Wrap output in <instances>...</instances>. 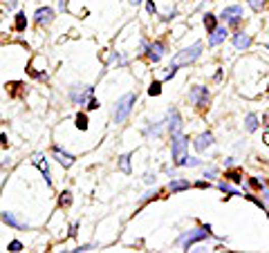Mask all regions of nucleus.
<instances>
[{
	"label": "nucleus",
	"mask_w": 269,
	"mask_h": 253,
	"mask_svg": "<svg viewBox=\"0 0 269 253\" xmlns=\"http://www.w3.org/2000/svg\"><path fill=\"white\" fill-rule=\"evenodd\" d=\"M211 238H216L213 231H211V224H200V227L189 229V231L179 233L177 240H175V244L182 251H191L195 244H202V242H206V240H211ZM216 240H222V238H216Z\"/></svg>",
	"instance_id": "f257e3e1"
},
{
	"label": "nucleus",
	"mask_w": 269,
	"mask_h": 253,
	"mask_svg": "<svg viewBox=\"0 0 269 253\" xmlns=\"http://www.w3.org/2000/svg\"><path fill=\"white\" fill-rule=\"evenodd\" d=\"M134 103H137V92L121 94V97L115 101V105H112V121H115L117 126H119V123H126L128 117L132 115Z\"/></svg>",
	"instance_id": "f03ea898"
},
{
	"label": "nucleus",
	"mask_w": 269,
	"mask_h": 253,
	"mask_svg": "<svg viewBox=\"0 0 269 253\" xmlns=\"http://www.w3.org/2000/svg\"><path fill=\"white\" fill-rule=\"evenodd\" d=\"M202 49H204V45H202L200 41H198V43H193V45H189V47H184V49H179V52L173 54L171 65H175V67L193 65L195 61H198L200 56H202Z\"/></svg>",
	"instance_id": "7ed1b4c3"
},
{
	"label": "nucleus",
	"mask_w": 269,
	"mask_h": 253,
	"mask_svg": "<svg viewBox=\"0 0 269 253\" xmlns=\"http://www.w3.org/2000/svg\"><path fill=\"white\" fill-rule=\"evenodd\" d=\"M189 155V137L184 132L171 137V159L175 168H182V159Z\"/></svg>",
	"instance_id": "20e7f679"
},
{
	"label": "nucleus",
	"mask_w": 269,
	"mask_h": 253,
	"mask_svg": "<svg viewBox=\"0 0 269 253\" xmlns=\"http://www.w3.org/2000/svg\"><path fill=\"white\" fill-rule=\"evenodd\" d=\"M218 18L227 27H238V25H243V20H245V9H243V5H227V7L218 14Z\"/></svg>",
	"instance_id": "39448f33"
},
{
	"label": "nucleus",
	"mask_w": 269,
	"mask_h": 253,
	"mask_svg": "<svg viewBox=\"0 0 269 253\" xmlns=\"http://www.w3.org/2000/svg\"><path fill=\"white\" fill-rule=\"evenodd\" d=\"M67 97L74 105H86L90 97H94V86H83V83H74L67 88Z\"/></svg>",
	"instance_id": "423d86ee"
},
{
	"label": "nucleus",
	"mask_w": 269,
	"mask_h": 253,
	"mask_svg": "<svg viewBox=\"0 0 269 253\" xmlns=\"http://www.w3.org/2000/svg\"><path fill=\"white\" fill-rule=\"evenodd\" d=\"M189 101H191L193 108L204 110L206 105H209V101H211V90L206 86H193L189 90Z\"/></svg>",
	"instance_id": "0eeeda50"
},
{
	"label": "nucleus",
	"mask_w": 269,
	"mask_h": 253,
	"mask_svg": "<svg viewBox=\"0 0 269 253\" xmlns=\"http://www.w3.org/2000/svg\"><path fill=\"white\" fill-rule=\"evenodd\" d=\"M142 49H144V56L150 61V63H159L166 54V43L164 41H142Z\"/></svg>",
	"instance_id": "6e6552de"
},
{
	"label": "nucleus",
	"mask_w": 269,
	"mask_h": 253,
	"mask_svg": "<svg viewBox=\"0 0 269 253\" xmlns=\"http://www.w3.org/2000/svg\"><path fill=\"white\" fill-rule=\"evenodd\" d=\"M164 121H166V130H168V134H171V137H175V134L184 132V119H182V115H179L177 108H168Z\"/></svg>",
	"instance_id": "1a4fd4ad"
},
{
	"label": "nucleus",
	"mask_w": 269,
	"mask_h": 253,
	"mask_svg": "<svg viewBox=\"0 0 269 253\" xmlns=\"http://www.w3.org/2000/svg\"><path fill=\"white\" fill-rule=\"evenodd\" d=\"M52 159H54L61 168H65V171H67V168H72V166H74L76 157L72 155V153H67L65 148H61L59 144H54V146H52Z\"/></svg>",
	"instance_id": "9d476101"
},
{
	"label": "nucleus",
	"mask_w": 269,
	"mask_h": 253,
	"mask_svg": "<svg viewBox=\"0 0 269 253\" xmlns=\"http://www.w3.org/2000/svg\"><path fill=\"white\" fill-rule=\"evenodd\" d=\"M56 18V9L49 7V5H45V7H38L34 11V22H36L38 27H49Z\"/></svg>",
	"instance_id": "9b49d317"
},
{
	"label": "nucleus",
	"mask_w": 269,
	"mask_h": 253,
	"mask_svg": "<svg viewBox=\"0 0 269 253\" xmlns=\"http://www.w3.org/2000/svg\"><path fill=\"white\" fill-rule=\"evenodd\" d=\"M231 43H233V47L238 49V52H247V49L254 45V36L251 34H247L243 30H235L231 34Z\"/></svg>",
	"instance_id": "f8f14e48"
},
{
	"label": "nucleus",
	"mask_w": 269,
	"mask_h": 253,
	"mask_svg": "<svg viewBox=\"0 0 269 253\" xmlns=\"http://www.w3.org/2000/svg\"><path fill=\"white\" fill-rule=\"evenodd\" d=\"M0 222L7 224L9 229H16V231H30V224L18 220L16 213H11V211H0Z\"/></svg>",
	"instance_id": "ddd939ff"
},
{
	"label": "nucleus",
	"mask_w": 269,
	"mask_h": 253,
	"mask_svg": "<svg viewBox=\"0 0 269 253\" xmlns=\"http://www.w3.org/2000/svg\"><path fill=\"white\" fill-rule=\"evenodd\" d=\"M32 164L41 171V175H43V179H45V184H47L49 188L54 186V182H52V171H49V164H47V159L38 153V155H34V159H32Z\"/></svg>",
	"instance_id": "4468645a"
},
{
	"label": "nucleus",
	"mask_w": 269,
	"mask_h": 253,
	"mask_svg": "<svg viewBox=\"0 0 269 253\" xmlns=\"http://www.w3.org/2000/svg\"><path fill=\"white\" fill-rule=\"evenodd\" d=\"M164 128H166V121H146L142 134L146 139H159L164 134Z\"/></svg>",
	"instance_id": "2eb2a0df"
},
{
	"label": "nucleus",
	"mask_w": 269,
	"mask_h": 253,
	"mask_svg": "<svg viewBox=\"0 0 269 253\" xmlns=\"http://www.w3.org/2000/svg\"><path fill=\"white\" fill-rule=\"evenodd\" d=\"M213 144H216V137H213V132H211V130L200 132L198 137L193 139V148L198 150V153H206V150H209Z\"/></svg>",
	"instance_id": "dca6fc26"
},
{
	"label": "nucleus",
	"mask_w": 269,
	"mask_h": 253,
	"mask_svg": "<svg viewBox=\"0 0 269 253\" xmlns=\"http://www.w3.org/2000/svg\"><path fill=\"white\" fill-rule=\"evenodd\" d=\"M191 186H193V182H189L186 177L175 175V177H171V182H168L166 190H168L171 195H177V193H184V190H189Z\"/></svg>",
	"instance_id": "f3484780"
},
{
	"label": "nucleus",
	"mask_w": 269,
	"mask_h": 253,
	"mask_svg": "<svg viewBox=\"0 0 269 253\" xmlns=\"http://www.w3.org/2000/svg\"><path fill=\"white\" fill-rule=\"evenodd\" d=\"M227 38H229V27L222 22V25H218L216 30L209 34V47H218V45H222Z\"/></svg>",
	"instance_id": "a211bd4d"
},
{
	"label": "nucleus",
	"mask_w": 269,
	"mask_h": 253,
	"mask_svg": "<svg viewBox=\"0 0 269 253\" xmlns=\"http://www.w3.org/2000/svg\"><path fill=\"white\" fill-rule=\"evenodd\" d=\"M216 186L220 193H224V198H243V190H238L231 182H227V179H220Z\"/></svg>",
	"instance_id": "6ab92c4d"
},
{
	"label": "nucleus",
	"mask_w": 269,
	"mask_h": 253,
	"mask_svg": "<svg viewBox=\"0 0 269 253\" xmlns=\"http://www.w3.org/2000/svg\"><path fill=\"white\" fill-rule=\"evenodd\" d=\"M202 25H204L206 34H211L218 25H220V18H218L216 14H211V11H204V16H202Z\"/></svg>",
	"instance_id": "aec40b11"
},
{
	"label": "nucleus",
	"mask_w": 269,
	"mask_h": 253,
	"mask_svg": "<svg viewBox=\"0 0 269 253\" xmlns=\"http://www.w3.org/2000/svg\"><path fill=\"white\" fill-rule=\"evenodd\" d=\"M258 128H260V117H258L256 112H249V115L245 117V130L247 132H256Z\"/></svg>",
	"instance_id": "412c9836"
},
{
	"label": "nucleus",
	"mask_w": 269,
	"mask_h": 253,
	"mask_svg": "<svg viewBox=\"0 0 269 253\" xmlns=\"http://www.w3.org/2000/svg\"><path fill=\"white\" fill-rule=\"evenodd\" d=\"M14 30L22 34L27 30V14L25 11H16V16H14Z\"/></svg>",
	"instance_id": "4be33fe9"
},
{
	"label": "nucleus",
	"mask_w": 269,
	"mask_h": 253,
	"mask_svg": "<svg viewBox=\"0 0 269 253\" xmlns=\"http://www.w3.org/2000/svg\"><path fill=\"white\" fill-rule=\"evenodd\" d=\"M72 202H74V195H72V190H61L59 193V209H70Z\"/></svg>",
	"instance_id": "5701e85b"
},
{
	"label": "nucleus",
	"mask_w": 269,
	"mask_h": 253,
	"mask_svg": "<svg viewBox=\"0 0 269 253\" xmlns=\"http://www.w3.org/2000/svg\"><path fill=\"white\" fill-rule=\"evenodd\" d=\"M247 186H249L251 190H258V193H265L267 190L265 179H258V177H247Z\"/></svg>",
	"instance_id": "b1692460"
},
{
	"label": "nucleus",
	"mask_w": 269,
	"mask_h": 253,
	"mask_svg": "<svg viewBox=\"0 0 269 253\" xmlns=\"http://www.w3.org/2000/svg\"><path fill=\"white\" fill-rule=\"evenodd\" d=\"M130 159H132V153H123V155L119 157V171L126 173V175H130V173H132Z\"/></svg>",
	"instance_id": "393cba45"
},
{
	"label": "nucleus",
	"mask_w": 269,
	"mask_h": 253,
	"mask_svg": "<svg viewBox=\"0 0 269 253\" xmlns=\"http://www.w3.org/2000/svg\"><path fill=\"white\" fill-rule=\"evenodd\" d=\"M159 195H162V190L159 188H150V190H146V193L142 195V200H139V206H144V204H148V202L150 200H157V198H159Z\"/></svg>",
	"instance_id": "a878e982"
},
{
	"label": "nucleus",
	"mask_w": 269,
	"mask_h": 253,
	"mask_svg": "<svg viewBox=\"0 0 269 253\" xmlns=\"http://www.w3.org/2000/svg\"><path fill=\"white\" fill-rule=\"evenodd\" d=\"M224 179H227V182H231V184H243V173L229 168V171H224Z\"/></svg>",
	"instance_id": "bb28decb"
},
{
	"label": "nucleus",
	"mask_w": 269,
	"mask_h": 253,
	"mask_svg": "<svg viewBox=\"0 0 269 253\" xmlns=\"http://www.w3.org/2000/svg\"><path fill=\"white\" fill-rule=\"evenodd\" d=\"M74 126L78 128V130H83V132L88 130V128H90V121H88V115H86V112H78V115L74 117Z\"/></svg>",
	"instance_id": "cd10ccee"
},
{
	"label": "nucleus",
	"mask_w": 269,
	"mask_h": 253,
	"mask_svg": "<svg viewBox=\"0 0 269 253\" xmlns=\"http://www.w3.org/2000/svg\"><path fill=\"white\" fill-rule=\"evenodd\" d=\"M200 166H202V159L195 155H186L182 159V168H200Z\"/></svg>",
	"instance_id": "c85d7f7f"
},
{
	"label": "nucleus",
	"mask_w": 269,
	"mask_h": 253,
	"mask_svg": "<svg viewBox=\"0 0 269 253\" xmlns=\"http://www.w3.org/2000/svg\"><path fill=\"white\" fill-rule=\"evenodd\" d=\"M247 5H249V9H251V11L260 14V11L267 7V0H247Z\"/></svg>",
	"instance_id": "c756f323"
},
{
	"label": "nucleus",
	"mask_w": 269,
	"mask_h": 253,
	"mask_svg": "<svg viewBox=\"0 0 269 253\" xmlns=\"http://www.w3.org/2000/svg\"><path fill=\"white\" fill-rule=\"evenodd\" d=\"M162 86H164V81H153V83H150V86H148V94H150V97H159V94H162Z\"/></svg>",
	"instance_id": "7c9ffc66"
},
{
	"label": "nucleus",
	"mask_w": 269,
	"mask_h": 253,
	"mask_svg": "<svg viewBox=\"0 0 269 253\" xmlns=\"http://www.w3.org/2000/svg\"><path fill=\"white\" fill-rule=\"evenodd\" d=\"M218 175H220V171H218L216 166H209V168H204V179H209V182H213V179H218Z\"/></svg>",
	"instance_id": "2f4dec72"
},
{
	"label": "nucleus",
	"mask_w": 269,
	"mask_h": 253,
	"mask_svg": "<svg viewBox=\"0 0 269 253\" xmlns=\"http://www.w3.org/2000/svg\"><path fill=\"white\" fill-rule=\"evenodd\" d=\"M22 249H25V244H22L20 240H11V242L7 244V251H11V253H18Z\"/></svg>",
	"instance_id": "473e14b6"
},
{
	"label": "nucleus",
	"mask_w": 269,
	"mask_h": 253,
	"mask_svg": "<svg viewBox=\"0 0 269 253\" xmlns=\"http://www.w3.org/2000/svg\"><path fill=\"white\" fill-rule=\"evenodd\" d=\"M99 108H101L99 99H97V97H90L88 103H86V110H88V112H94V110H99Z\"/></svg>",
	"instance_id": "72a5a7b5"
},
{
	"label": "nucleus",
	"mask_w": 269,
	"mask_h": 253,
	"mask_svg": "<svg viewBox=\"0 0 269 253\" xmlns=\"http://www.w3.org/2000/svg\"><path fill=\"white\" fill-rule=\"evenodd\" d=\"M144 5H146V14L157 16V3H155V0H144Z\"/></svg>",
	"instance_id": "f704fd0d"
},
{
	"label": "nucleus",
	"mask_w": 269,
	"mask_h": 253,
	"mask_svg": "<svg viewBox=\"0 0 269 253\" xmlns=\"http://www.w3.org/2000/svg\"><path fill=\"white\" fill-rule=\"evenodd\" d=\"M243 198H245V200H249L251 204H256L258 209H262V198H258V195H254V193H245Z\"/></svg>",
	"instance_id": "c9c22d12"
},
{
	"label": "nucleus",
	"mask_w": 269,
	"mask_h": 253,
	"mask_svg": "<svg viewBox=\"0 0 269 253\" xmlns=\"http://www.w3.org/2000/svg\"><path fill=\"white\" fill-rule=\"evenodd\" d=\"M99 249V244H78L76 249H72V251H76V253H88V251H97Z\"/></svg>",
	"instance_id": "e433bc0d"
},
{
	"label": "nucleus",
	"mask_w": 269,
	"mask_h": 253,
	"mask_svg": "<svg viewBox=\"0 0 269 253\" xmlns=\"http://www.w3.org/2000/svg\"><path fill=\"white\" fill-rule=\"evenodd\" d=\"M56 9H59L61 14H65V11L70 9V0H56Z\"/></svg>",
	"instance_id": "4c0bfd02"
},
{
	"label": "nucleus",
	"mask_w": 269,
	"mask_h": 253,
	"mask_svg": "<svg viewBox=\"0 0 269 253\" xmlns=\"http://www.w3.org/2000/svg\"><path fill=\"white\" fill-rule=\"evenodd\" d=\"M144 182L148 184V186H153V184L157 182V173H155V171H153V173L148 171V173H146V175H144Z\"/></svg>",
	"instance_id": "58836bf2"
},
{
	"label": "nucleus",
	"mask_w": 269,
	"mask_h": 253,
	"mask_svg": "<svg viewBox=\"0 0 269 253\" xmlns=\"http://www.w3.org/2000/svg\"><path fill=\"white\" fill-rule=\"evenodd\" d=\"M193 186L204 190V188H211V182H209V179H198V182H193Z\"/></svg>",
	"instance_id": "ea45409f"
},
{
	"label": "nucleus",
	"mask_w": 269,
	"mask_h": 253,
	"mask_svg": "<svg viewBox=\"0 0 269 253\" xmlns=\"http://www.w3.org/2000/svg\"><path fill=\"white\" fill-rule=\"evenodd\" d=\"M175 16H177V7H173L171 11H166V14L162 16V20H164V22H168V20H173V18H175Z\"/></svg>",
	"instance_id": "a19ab883"
},
{
	"label": "nucleus",
	"mask_w": 269,
	"mask_h": 253,
	"mask_svg": "<svg viewBox=\"0 0 269 253\" xmlns=\"http://www.w3.org/2000/svg\"><path fill=\"white\" fill-rule=\"evenodd\" d=\"M76 233H78V222H72V224H70V233H67V238H76Z\"/></svg>",
	"instance_id": "79ce46f5"
},
{
	"label": "nucleus",
	"mask_w": 269,
	"mask_h": 253,
	"mask_svg": "<svg viewBox=\"0 0 269 253\" xmlns=\"http://www.w3.org/2000/svg\"><path fill=\"white\" fill-rule=\"evenodd\" d=\"M233 166H238V159L235 157H227L224 159V168H233Z\"/></svg>",
	"instance_id": "37998d69"
},
{
	"label": "nucleus",
	"mask_w": 269,
	"mask_h": 253,
	"mask_svg": "<svg viewBox=\"0 0 269 253\" xmlns=\"http://www.w3.org/2000/svg\"><path fill=\"white\" fill-rule=\"evenodd\" d=\"M16 7H18V0H7V3H5V9L7 11H14Z\"/></svg>",
	"instance_id": "c03bdc74"
},
{
	"label": "nucleus",
	"mask_w": 269,
	"mask_h": 253,
	"mask_svg": "<svg viewBox=\"0 0 269 253\" xmlns=\"http://www.w3.org/2000/svg\"><path fill=\"white\" fill-rule=\"evenodd\" d=\"M222 74H224V72L220 70V67H218V72H216V76H213V81H222Z\"/></svg>",
	"instance_id": "a18cd8bd"
},
{
	"label": "nucleus",
	"mask_w": 269,
	"mask_h": 253,
	"mask_svg": "<svg viewBox=\"0 0 269 253\" xmlns=\"http://www.w3.org/2000/svg\"><path fill=\"white\" fill-rule=\"evenodd\" d=\"M262 126H265V128H267V130H269V112H267V115H265V117H262Z\"/></svg>",
	"instance_id": "49530a36"
},
{
	"label": "nucleus",
	"mask_w": 269,
	"mask_h": 253,
	"mask_svg": "<svg viewBox=\"0 0 269 253\" xmlns=\"http://www.w3.org/2000/svg\"><path fill=\"white\" fill-rule=\"evenodd\" d=\"M0 142H3V148H7V134H0Z\"/></svg>",
	"instance_id": "de8ad7c7"
},
{
	"label": "nucleus",
	"mask_w": 269,
	"mask_h": 253,
	"mask_svg": "<svg viewBox=\"0 0 269 253\" xmlns=\"http://www.w3.org/2000/svg\"><path fill=\"white\" fill-rule=\"evenodd\" d=\"M144 0H130V5H134V7H137V5H142Z\"/></svg>",
	"instance_id": "09e8293b"
},
{
	"label": "nucleus",
	"mask_w": 269,
	"mask_h": 253,
	"mask_svg": "<svg viewBox=\"0 0 269 253\" xmlns=\"http://www.w3.org/2000/svg\"><path fill=\"white\" fill-rule=\"evenodd\" d=\"M265 184H267V188H269V179H267V182H265Z\"/></svg>",
	"instance_id": "8fccbe9b"
},
{
	"label": "nucleus",
	"mask_w": 269,
	"mask_h": 253,
	"mask_svg": "<svg viewBox=\"0 0 269 253\" xmlns=\"http://www.w3.org/2000/svg\"><path fill=\"white\" fill-rule=\"evenodd\" d=\"M265 47H267V49H269V43H267V45H265Z\"/></svg>",
	"instance_id": "3c124183"
},
{
	"label": "nucleus",
	"mask_w": 269,
	"mask_h": 253,
	"mask_svg": "<svg viewBox=\"0 0 269 253\" xmlns=\"http://www.w3.org/2000/svg\"><path fill=\"white\" fill-rule=\"evenodd\" d=\"M265 213H267V217H269V211H265Z\"/></svg>",
	"instance_id": "603ef678"
}]
</instances>
